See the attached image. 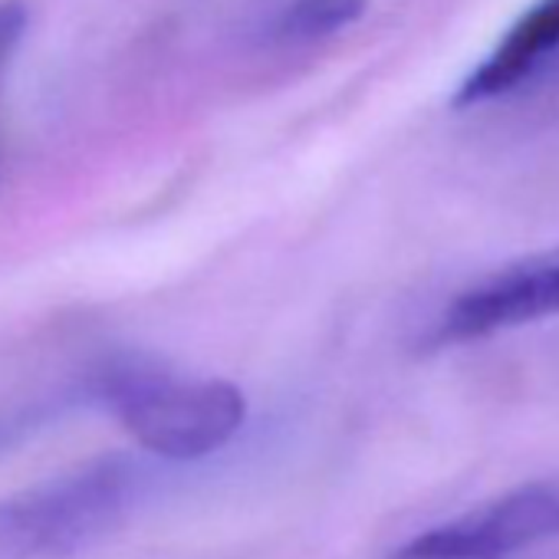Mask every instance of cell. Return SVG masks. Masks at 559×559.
<instances>
[{
    "mask_svg": "<svg viewBox=\"0 0 559 559\" xmlns=\"http://www.w3.org/2000/svg\"><path fill=\"white\" fill-rule=\"evenodd\" d=\"M552 536H559V487L526 484L418 533L389 559H507Z\"/></svg>",
    "mask_w": 559,
    "mask_h": 559,
    "instance_id": "cell-3",
    "label": "cell"
},
{
    "mask_svg": "<svg viewBox=\"0 0 559 559\" xmlns=\"http://www.w3.org/2000/svg\"><path fill=\"white\" fill-rule=\"evenodd\" d=\"M552 317H559V247L516 260L454 297L431 343H474Z\"/></svg>",
    "mask_w": 559,
    "mask_h": 559,
    "instance_id": "cell-4",
    "label": "cell"
},
{
    "mask_svg": "<svg viewBox=\"0 0 559 559\" xmlns=\"http://www.w3.org/2000/svg\"><path fill=\"white\" fill-rule=\"evenodd\" d=\"M129 438L165 461H201L227 448L247 421V399L234 382L126 366L99 389Z\"/></svg>",
    "mask_w": 559,
    "mask_h": 559,
    "instance_id": "cell-1",
    "label": "cell"
},
{
    "mask_svg": "<svg viewBox=\"0 0 559 559\" xmlns=\"http://www.w3.org/2000/svg\"><path fill=\"white\" fill-rule=\"evenodd\" d=\"M366 11V0H294L270 24V40L276 44H317L343 27L356 24Z\"/></svg>",
    "mask_w": 559,
    "mask_h": 559,
    "instance_id": "cell-6",
    "label": "cell"
},
{
    "mask_svg": "<svg viewBox=\"0 0 559 559\" xmlns=\"http://www.w3.org/2000/svg\"><path fill=\"white\" fill-rule=\"evenodd\" d=\"M559 50V0H536V4L500 37L493 53H487L471 76L457 86V106H477L500 99L503 93L526 83L552 53Z\"/></svg>",
    "mask_w": 559,
    "mask_h": 559,
    "instance_id": "cell-5",
    "label": "cell"
},
{
    "mask_svg": "<svg viewBox=\"0 0 559 559\" xmlns=\"http://www.w3.org/2000/svg\"><path fill=\"white\" fill-rule=\"evenodd\" d=\"M27 31V14L21 4H0V63H4Z\"/></svg>",
    "mask_w": 559,
    "mask_h": 559,
    "instance_id": "cell-7",
    "label": "cell"
},
{
    "mask_svg": "<svg viewBox=\"0 0 559 559\" xmlns=\"http://www.w3.org/2000/svg\"><path fill=\"white\" fill-rule=\"evenodd\" d=\"M132 471L86 464L31 490L0 497V559H67L109 533L129 510Z\"/></svg>",
    "mask_w": 559,
    "mask_h": 559,
    "instance_id": "cell-2",
    "label": "cell"
}]
</instances>
